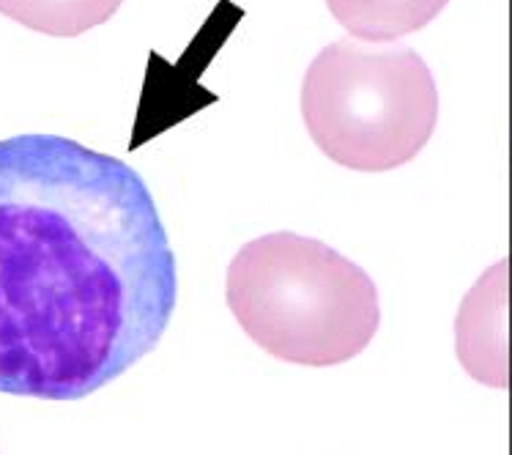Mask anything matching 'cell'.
Instances as JSON below:
<instances>
[{"label":"cell","instance_id":"cell-1","mask_svg":"<svg viewBox=\"0 0 512 455\" xmlns=\"http://www.w3.org/2000/svg\"><path fill=\"white\" fill-rule=\"evenodd\" d=\"M178 302L146 179L58 135L0 140V392L80 401L146 360Z\"/></svg>","mask_w":512,"mask_h":455},{"label":"cell","instance_id":"cell-2","mask_svg":"<svg viewBox=\"0 0 512 455\" xmlns=\"http://www.w3.org/2000/svg\"><path fill=\"white\" fill-rule=\"evenodd\" d=\"M225 297L263 351L304 368L354 360L381 324L376 283L365 269L291 231L244 244L228 266Z\"/></svg>","mask_w":512,"mask_h":455},{"label":"cell","instance_id":"cell-5","mask_svg":"<svg viewBox=\"0 0 512 455\" xmlns=\"http://www.w3.org/2000/svg\"><path fill=\"white\" fill-rule=\"evenodd\" d=\"M450 0H326L345 31L365 42H395L422 31Z\"/></svg>","mask_w":512,"mask_h":455},{"label":"cell","instance_id":"cell-3","mask_svg":"<svg viewBox=\"0 0 512 455\" xmlns=\"http://www.w3.org/2000/svg\"><path fill=\"white\" fill-rule=\"evenodd\" d=\"M302 116L332 162L384 173L428 146L439 121V91L411 47L373 50L340 39L315 55L304 75Z\"/></svg>","mask_w":512,"mask_h":455},{"label":"cell","instance_id":"cell-4","mask_svg":"<svg viewBox=\"0 0 512 455\" xmlns=\"http://www.w3.org/2000/svg\"><path fill=\"white\" fill-rule=\"evenodd\" d=\"M458 357L482 384L507 387V264L493 266L460 307Z\"/></svg>","mask_w":512,"mask_h":455},{"label":"cell","instance_id":"cell-6","mask_svg":"<svg viewBox=\"0 0 512 455\" xmlns=\"http://www.w3.org/2000/svg\"><path fill=\"white\" fill-rule=\"evenodd\" d=\"M124 0H0V14L44 36L74 39L102 25Z\"/></svg>","mask_w":512,"mask_h":455}]
</instances>
